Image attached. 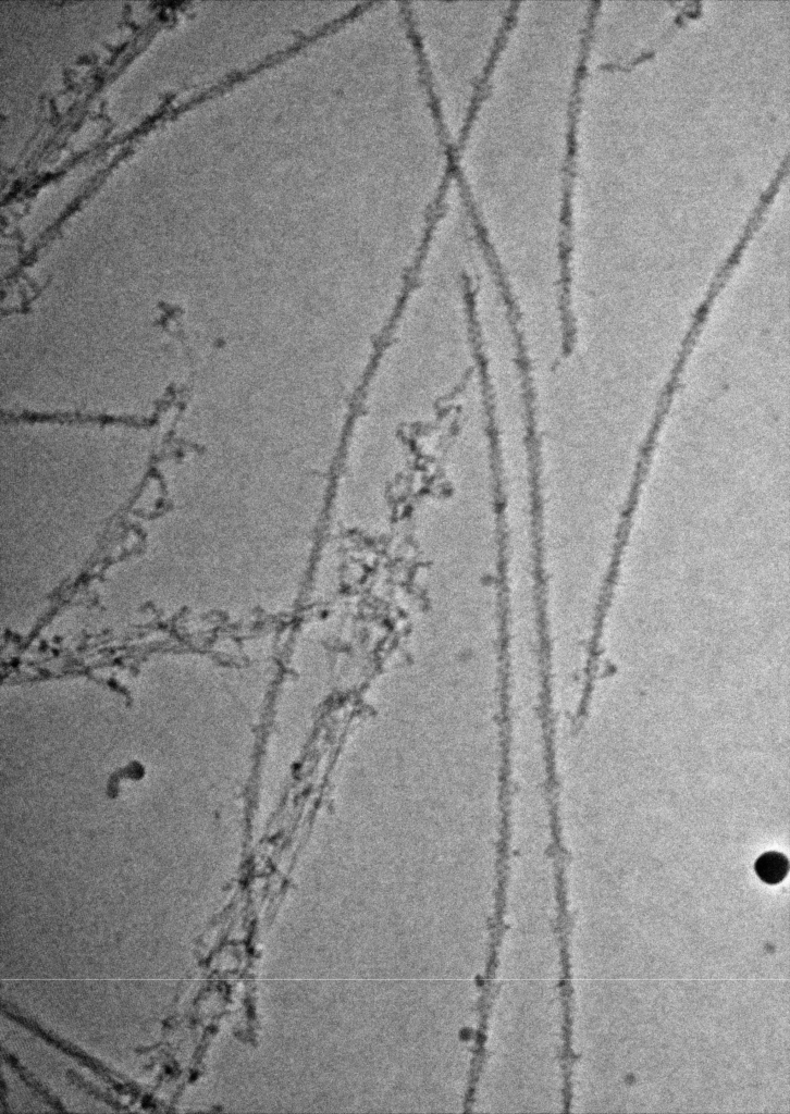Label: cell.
Here are the masks:
<instances>
[{
    "instance_id": "4",
    "label": "cell",
    "mask_w": 790,
    "mask_h": 1114,
    "mask_svg": "<svg viewBox=\"0 0 790 1114\" xmlns=\"http://www.w3.org/2000/svg\"><path fill=\"white\" fill-rule=\"evenodd\" d=\"M788 858L778 852H766L755 862L754 869L758 878L768 883L780 882L788 874Z\"/></svg>"
},
{
    "instance_id": "1",
    "label": "cell",
    "mask_w": 790,
    "mask_h": 1114,
    "mask_svg": "<svg viewBox=\"0 0 790 1114\" xmlns=\"http://www.w3.org/2000/svg\"><path fill=\"white\" fill-rule=\"evenodd\" d=\"M548 5L515 1L497 55L454 144V181L481 234L546 205Z\"/></svg>"
},
{
    "instance_id": "3",
    "label": "cell",
    "mask_w": 790,
    "mask_h": 1114,
    "mask_svg": "<svg viewBox=\"0 0 790 1114\" xmlns=\"http://www.w3.org/2000/svg\"><path fill=\"white\" fill-rule=\"evenodd\" d=\"M721 288L723 285L720 283H718L717 281H713L706 295V298L700 305L694 314L691 327L682 341L681 350L679 351L678 358L674 366L671 376L668 383L666 384L664 392L657 403L655 418L653 421V425L651 428V432L653 433H658L662 426L664 418L669 410L675 391L678 387L679 375L683 370V367L687 362L689 355L691 354L693 346L695 345L699 334L701 333L703 324L706 320L707 313L711 310L712 304L714 302L715 297L719 294Z\"/></svg>"
},
{
    "instance_id": "2",
    "label": "cell",
    "mask_w": 790,
    "mask_h": 1114,
    "mask_svg": "<svg viewBox=\"0 0 790 1114\" xmlns=\"http://www.w3.org/2000/svg\"><path fill=\"white\" fill-rule=\"evenodd\" d=\"M514 3L405 2L421 74L453 146L497 55Z\"/></svg>"
}]
</instances>
